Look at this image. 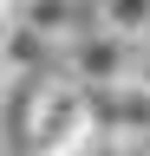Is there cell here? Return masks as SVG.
<instances>
[{"label": "cell", "instance_id": "11", "mask_svg": "<svg viewBox=\"0 0 150 156\" xmlns=\"http://www.w3.org/2000/svg\"><path fill=\"white\" fill-rule=\"evenodd\" d=\"M0 156H7V150H0Z\"/></svg>", "mask_w": 150, "mask_h": 156}, {"label": "cell", "instance_id": "1", "mask_svg": "<svg viewBox=\"0 0 150 156\" xmlns=\"http://www.w3.org/2000/svg\"><path fill=\"white\" fill-rule=\"evenodd\" d=\"M65 150H91V91H79L72 78H39L26 156H65Z\"/></svg>", "mask_w": 150, "mask_h": 156}, {"label": "cell", "instance_id": "5", "mask_svg": "<svg viewBox=\"0 0 150 156\" xmlns=\"http://www.w3.org/2000/svg\"><path fill=\"white\" fill-rule=\"evenodd\" d=\"M98 33L124 39V46H144L150 39V0H98Z\"/></svg>", "mask_w": 150, "mask_h": 156}, {"label": "cell", "instance_id": "10", "mask_svg": "<svg viewBox=\"0 0 150 156\" xmlns=\"http://www.w3.org/2000/svg\"><path fill=\"white\" fill-rule=\"evenodd\" d=\"M144 150H150V136H144Z\"/></svg>", "mask_w": 150, "mask_h": 156}, {"label": "cell", "instance_id": "8", "mask_svg": "<svg viewBox=\"0 0 150 156\" xmlns=\"http://www.w3.org/2000/svg\"><path fill=\"white\" fill-rule=\"evenodd\" d=\"M0 7H7V13H20V7H26V0H0Z\"/></svg>", "mask_w": 150, "mask_h": 156}, {"label": "cell", "instance_id": "6", "mask_svg": "<svg viewBox=\"0 0 150 156\" xmlns=\"http://www.w3.org/2000/svg\"><path fill=\"white\" fill-rule=\"evenodd\" d=\"M13 85H20V72H13L7 58H0V104H7V98H13Z\"/></svg>", "mask_w": 150, "mask_h": 156}, {"label": "cell", "instance_id": "3", "mask_svg": "<svg viewBox=\"0 0 150 156\" xmlns=\"http://www.w3.org/2000/svg\"><path fill=\"white\" fill-rule=\"evenodd\" d=\"M91 136H104V143H144L150 136V85L137 78H124V85L111 91H91Z\"/></svg>", "mask_w": 150, "mask_h": 156}, {"label": "cell", "instance_id": "4", "mask_svg": "<svg viewBox=\"0 0 150 156\" xmlns=\"http://www.w3.org/2000/svg\"><path fill=\"white\" fill-rule=\"evenodd\" d=\"M13 26L20 33H33L39 39V46H72V39H79V20H72V0H26L20 13H13Z\"/></svg>", "mask_w": 150, "mask_h": 156}, {"label": "cell", "instance_id": "7", "mask_svg": "<svg viewBox=\"0 0 150 156\" xmlns=\"http://www.w3.org/2000/svg\"><path fill=\"white\" fill-rule=\"evenodd\" d=\"M7 33H13V13H7V7H0V46H7Z\"/></svg>", "mask_w": 150, "mask_h": 156}, {"label": "cell", "instance_id": "9", "mask_svg": "<svg viewBox=\"0 0 150 156\" xmlns=\"http://www.w3.org/2000/svg\"><path fill=\"white\" fill-rule=\"evenodd\" d=\"M65 156H91V150H65Z\"/></svg>", "mask_w": 150, "mask_h": 156}, {"label": "cell", "instance_id": "2", "mask_svg": "<svg viewBox=\"0 0 150 156\" xmlns=\"http://www.w3.org/2000/svg\"><path fill=\"white\" fill-rule=\"evenodd\" d=\"M65 78L79 91H111L124 85V78H137V46H124V39H104V33H79L65 46Z\"/></svg>", "mask_w": 150, "mask_h": 156}]
</instances>
